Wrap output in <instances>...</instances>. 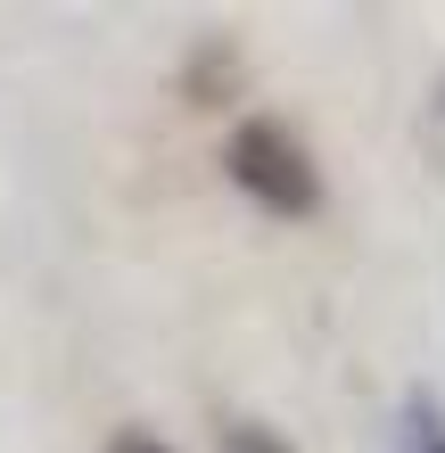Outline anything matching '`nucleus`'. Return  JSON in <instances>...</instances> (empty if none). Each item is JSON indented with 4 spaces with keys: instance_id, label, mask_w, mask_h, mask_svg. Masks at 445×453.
Masks as SVG:
<instances>
[{
    "instance_id": "20e7f679",
    "label": "nucleus",
    "mask_w": 445,
    "mask_h": 453,
    "mask_svg": "<svg viewBox=\"0 0 445 453\" xmlns=\"http://www.w3.org/2000/svg\"><path fill=\"white\" fill-rule=\"evenodd\" d=\"M108 453H173V445H165V437H149V429H116Z\"/></svg>"
},
{
    "instance_id": "39448f33",
    "label": "nucleus",
    "mask_w": 445,
    "mask_h": 453,
    "mask_svg": "<svg viewBox=\"0 0 445 453\" xmlns=\"http://www.w3.org/2000/svg\"><path fill=\"white\" fill-rule=\"evenodd\" d=\"M437 116H445V91H437Z\"/></svg>"
},
{
    "instance_id": "f257e3e1",
    "label": "nucleus",
    "mask_w": 445,
    "mask_h": 453,
    "mask_svg": "<svg viewBox=\"0 0 445 453\" xmlns=\"http://www.w3.org/2000/svg\"><path fill=\"white\" fill-rule=\"evenodd\" d=\"M223 173L248 206H265L272 223H313L322 215V165L280 116H240L223 141Z\"/></svg>"
},
{
    "instance_id": "7ed1b4c3",
    "label": "nucleus",
    "mask_w": 445,
    "mask_h": 453,
    "mask_svg": "<svg viewBox=\"0 0 445 453\" xmlns=\"http://www.w3.org/2000/svg\"><path fill=\"white\" fill-rule=\"evenodd\" d=\"M223 453H297V445L265 420H223Z\"/></svg>"
},
{
    "instance_id": "f03ea898",
    "label": "nucleus",
    "mask_w": 445,
    "mask_h": 453,
    "mask_svg": "<svg viewBox=\"0 0 445 453\" xmlns=\"http://www.w3.org/2000/svg\"><path fill=\"white\" fill-rule=\"evenodd\" d=\"M404 453H445V404L429 388L404 395Z\"/></svg>"
}]
</instances>
